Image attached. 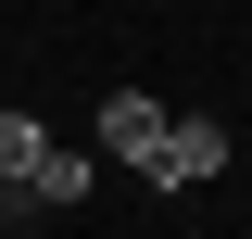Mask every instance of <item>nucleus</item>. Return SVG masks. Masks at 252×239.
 Wrapping results in <instances>:
<instances>
[{
    "label": "nucleus",
    "mask_w": 252,
    "mask_h": 239,
    "mask_svg": "<svg viewBox=\"0 0 252 239\" xmlns=\"http://www.w3.org/2000/svg\"><path fill=\"white\" fill-rule=\"evenodd\" d=\"M139 177H152V189H202V177H227V126H215V114H164V139H152Z\"/></svg>",
    "instance_id": "f257e3e1"
},
{
    "label": "nucleus",
    "mask_w": 252,
    "mask_h": 239,
    "mask_svg": "<svg viewBox=\"0 0 252 239\" xmlns=\"http://www.w3.org/2000/svg\"><path fill=\"white\" fill-rule=\"evenodd\" d=\"M89 189H101V151H76V139H38V164H26V202H89Z\"/></svg>",
    "instance_id": "7ed1b4c3"
},
{
    "label": "nucleus",
    "mask_w": 252,
    "mask_h": 239,
    "mask_svg": "<svg viewBox=\"0 0 252 239\" xmlns=\"http://www.w3.org/2000/svg\"><path fill=\"white\" fill-rule=\"evenodd\" d=\"M38 139H51L38 114H0V177H13V189H26V164H38Z\"/></svg>",
    "instance_id": "20e7f679"
},
{
    "label": "nucleus",
    "mask_w": 252,
    "mask_h": 239,
    "mask_svg": "<svg viewBox=\"0 0 252 239\" xmlns=\"http://www.w3.org/2000/svg\"><path fill=\"white\" fill-rule=\"evenodd\" d=\"M89 139H101V164H152V139H164V101H152V89H114Z\"/></svg>",
    "instance_id": "f03ea898"
},
{
    "label": "nucleus",
    "mask_w": 252,
    "mask_h": 239,
    "mask_svg": "<svg viewBox=\"0 0 252 239\" xmlns=\"http://www.w3.org/2000/svg\"><path fill=\"white\" fill-rule=\"evenodd\" d=\"M0 214H26V189H13V177H0Z\"/></svg>",
    "instance_id": "39448f33"
}]
</instances>
